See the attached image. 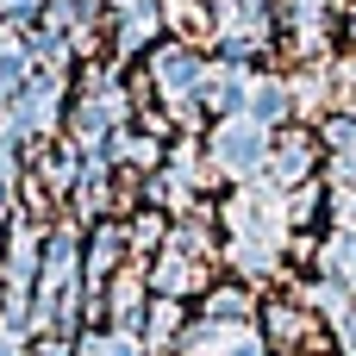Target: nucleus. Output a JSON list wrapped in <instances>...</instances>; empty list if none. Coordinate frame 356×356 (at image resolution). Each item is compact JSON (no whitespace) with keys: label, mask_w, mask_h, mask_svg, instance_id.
<instances>
[{"label":"nucleus","mask_w":356,"mask_h":356,"mask_svg":"<svg viewBox=\"0 0 356 356\" xmlns=\"http://www.w3.org/2000/svg\"><path fill=\"white\" fill-rule=\"evenodd\" d=\"M219 156H225L232 169H250V163L263 156V131H257V125H232V131L219 138Z\"/></svg>","instance_id":"nucleus-1"},{"label":"nucleus","mask_w":356,"mask_h":356,"mask_svg":"<svg viewBox=\"0 0 356 356\" xmlns=\"http://www.w3.org/2000/svg\"><path fill=\"white\" fill-rule=\"evenodd\" d=\"M332 263H344V269H350V282H356V238H344V244L332 250Z\"/></svg>","instance_id":"nucleus-2"}]
</instances>
